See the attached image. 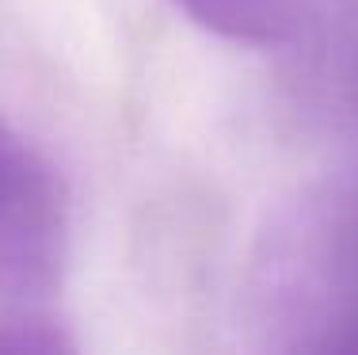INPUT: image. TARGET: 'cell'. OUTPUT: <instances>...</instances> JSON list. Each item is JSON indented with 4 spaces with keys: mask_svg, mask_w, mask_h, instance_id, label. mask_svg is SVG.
Wrapping results in <instances>:
<instances>
[{
    "mask_svg": "<svg viewBox=\"0 0 358 355\" xmlns=\"http://www.w3.org/2000/svg\"><path fill=\"white\" fill-rule=\"evenodd\" d=\"M69 260V195L46 153L0 118V306L57 291Z\"/></svg>",
    "mask_w": 358,
    "mask_h": 355,
    "instance_id": "obj_1",
    "label": "cell"
},
{
    "mask_svg": "<svg viewBox=\"0 0 358 355\" xmlns=\"http://www.w3.org/2000/svg\"><path fill=\"white\" fill-rule=\"evenodd\" d=\"M191 23L236 46H275L294 35L301 0H176Z\"/></svg>",
    "mask_w": 358,
    "mask_h": 355,
    "instance_id": "obj_2",
    "label": "cell"
},
{
    "mask_svg": "<svg viewBox=\"0 0 358 355\" xmlns=\"http://www.w3.org/2000/svg\"><path fill=\"white\" fill-rule=\"evenodd\" d=\"M0 355H80L73 336L46 317H0Z\"/></svg>",
    "mask_w": 358,
    "mask_h": 355,
    "instance_id": "obj_3",
    "label": "cell"
}]
</instances>
